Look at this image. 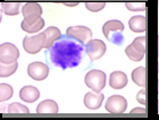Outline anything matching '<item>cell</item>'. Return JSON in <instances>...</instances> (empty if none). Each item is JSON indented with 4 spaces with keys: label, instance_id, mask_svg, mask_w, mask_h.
<instances>
[{
    "label": "cell",
    "instance_id": "e0dca14e",
    "mask_svg": "<svg viewBox=\"0 0 159 120\" xmlns=\"http://www.w3.org/2000/svg\"><path fill=\"white\" fill-rule=\"evenodd\" d=\"M131 79L136 83L137 85L146 88V82H147V70L143 66L137 67L131 73Z\"/></svg>",
    "mask_w": 159,
    "mask_h": 120
},
{
    "label": "cell",
    "instance_id": "8fae6325",
    "mask_svg": "<svg viewBox=\"0 0 159 120\" xmlns=\"http://www.w3.org/2000/svg\"><path fill=\"white\" fill-rule=\"evenodd\" d=\"M103 100H104V95L102 92H88L84 95V104L88 109L91 110H97L101 107Z\"/></svg>",
    "mask_w": 159,
    "mask_h": 120
},
{
    "label": "cell",
    "instance_id": "8992f818",
    "mask_svg": "<svg viewBox=\"0 0 159 120\" xmlns=\"http://www.w3.org/2000/svg\"><path fill=\"white\" fill-rule=\"evenodd\" d=\"M128 107V102L122 95H111L105 101V110L110 113H123Z\"/></svg>",
    "mask_w": 159,
    "mask_h": 120
},
{
    "label": "cell",
    "instance_id": "ba28073f",
    "mask_svg": "<svg viewBox=\"0 0 159 120\" xmlns=\"http://www.w3.org/2000/svg\"><path fill=\"white\" fill-rule=\"evenodd\" d=\"M28 75L35 81H43L48 76L49 67L42 62H33L28 65Z\"/></svg>",
    "mask_w": 159,
    "mask_h": 120
},
{
    "label": "cell",
    "instance_id": "30bf717a",
    "mask_svg": "<svg viewBox=\"0 0 159 120\" xmlns=\"http://www.w3.org/2000/svg\"><path fill=\"white\" fill-rule=\"evenodd\" d=\"M45 25V20L42 17L25 18L21 23V29L26 33H37L43 28Z\"/></svg>",
    "mask_w": 159,
    "mask_h": 120
},
{
    "label": "cell",
    "instance_id": "f1b7e54d",
    "mask_svg": "<svg viewBox=\"0 0 159 120\" xmlns=\"http://www.w3.org/2000/svg\"><path fill=\"white\" fill-rule=\"evenodd\" d=\"M65 6H67V7H74V6H76V3H65Z\"/></svg>",
    "mask_w": 159,
    "mask_h": 120
},
{
    "label": "cell",
    "instance_id": "d6986e66",
    "mask_svg": "<svg viewBox=\"0 0 159 120\" xmlns=\"http://www.w3.org/2000/svg\"><path fill=\"white\" fill-rule=\"evenodd\" d=\"M1 9L3 14L8 16H16L20 12V3L19 2H2Z\"/></svg>",
    "mask_w": 159,
    "mask_h": 120
},
{
    "label": "cell",
    "instance_id": "7c38bea8",
    "mask_svg": "<svg viewBox=\"0 0 159 120\" xmlns=\"http://www.w3.org/2000/svg\"><path fill=\"white\" fill-rule=\"evenodd\" d=\"M109 83H110L111 88L114 89V90H121V89H123L127 85L128 77H127V75H125L123 72L114 71L111 73Z\"/></svg>",
    "mask_w": 159,
    "mask_h": 120
},
{
    "label": "cell",
    "instance_id": "d4e9b609",
    "mask_svg": "<svg viewBox=\"0 0 159 120\" xmlns=\"http://www.w3.org/2000/svg\"><path fill=\"white\" fill-rule=\"evenodd\" d=\"M85 7L88 10L92 12H98L100 10H102L103 8L105 7V3L104 2H86L85 3Z\"/></svg>",
    "mask_w": 159,
    "mask_h": 120
},
{
    "label": "cell",
    "instance_id": "7402d4cb",
    "mask_svg": "<svg viewBox=\"0 0 159 120\" xmlns=\"http://www.w3.org/2000/svg\"><path fill=\"white\" fill-rule=\"evenodd\" d=\"M12 93H14V90L9 84H6V83L0 84V99L2 102L9 100L12 97Z\"/></svg>",
    "mask_w": 159,
    "mask_h": 120
},
{
    "label": "cell",
    "instance_id": "6da1fadb",
    "mask_svg": "<svg viewBox=\"0 0 159 120\" xmlns=\"http://www.w3.org/2000/svg\"><path fill=\"white\" fill-rule=\"evenodd\" d=\"M84 49V43L68 35H62L49 48H47L46 57L55 67L62 70L72 69L79 66L82 62Z\"/></svg>",
    "mask_w": 159,
    "mask_h": 120
},
{
    "label": "cell",
    "instance_id": "83f0119b",
    "mask_svg": "<svg viewBox=\"0 0 159 120\" xmlns=\"http://www.w3.org/2000/svg\"><path fill=\"white\" fill-rule=\"evenodd\" d=\"M130 113H139V114H147V110H146V108H134L132 109L130 111Z\"/></svg>",
    "mask_w": 159,
    "mask_h": 120
},
{
    "label": "cell",
    "instance_id": "7a4b0ae2",
    "mask_svg": "<svg viewBox=\"0 0 159 120\" xmlns=\"http://www.w3.org/2000/svg\"><path fill=\"white\" fill-rule=\"evenodd\" d=\"M123 29H125L123 23H121L120 20L112 19L107 21L103 25L102 32L103 35L105 36V38L110 43L114 44V45H122L123 42H125Z\"/></svg>",
    "mask_w": 159,
    "mask_h": 120
},
{
    "label": "cell",
    "instance_id": "5bb4252c",
    "mask_svg": "<svg viewBox=\"0 0 159 120\" xmlns=\"http://www.w3.org/2000/svg\"><path fill=\"white\" fill-rule=\"evenodd\" d=\"M21 12L24 15V18H31V17H42L43 9L39 3L37 2H28L25 3L21 8Z\"/></svg>",
    "mask_w": 159,
    "mask_h": 120
},
{
    "label": "cell",
    "instance_id": "d6a6232c",
    "mask_svg": "<svg viewBox=\"0 0 159 120\" xmlns=\"http://www.w3.org/2000/svg\"><path fill=\"white\" fill-rule=\"evenodd\" d=\"M158 72H159V64H158Z\"/></svg>",
    "mask_w": 159,
    "mask_h": 120
},
{
    "label": "cell",
    "instance_id": "9a60e30c",
    "mask_svg": "<svg viewBox=\"0 0 159 120\" xmlns=\"http://www.w3.org/2000/svg\"><path fill=\"white\" fill-rule=\"evenodd\" d=\"M129 28L134 33H143L147 29V20L145 16H134L129 19Z\"/></svg>",
    "mask_w": 159,
    "mask_h": 120
},
{
    "label": "cell",
    "instance_id": "277c9868",
    "mask_svg": "<svg viewBox=\"0 0 159 120\" xmlns=\"http://www.w3.org/2000/svg\"><path fill=\"white\" fill-rule=\"evenodd\" d=\"M46 37L44 33L36 36H26L23 40V47L28 54H37L42 48H45Z\"/></svg>",
    "mask_w": 159,
    "mask_h": 120
},
{
    "label": "cell",
    "instance_id": "484cf974",
    "mask_svg": "<svg viewBox=\"0 0 159 120\" xmlns=\"http://www.w3.org/2000/svg\"><path fill=\"white\" fill-rule=\"evenodd\" d=\"M125 7L131 10V12H141V10H146V3L143 2H132V3H127Z\"/></svg>",
    "mask_w": 159,
    "mask_h": 120
},
{
    "label": "cell",
    "instance_id": "603a6c76",
    "mask_svg": "<svg viewBox=\"0 0 159 120\" xmlns=\"http://www.w3.org/2000/svg\"><path fill=\"white\" fill-rule=\"evenodd\" d=\"M8 112L9 113H28L29 110L27 107L21 104V103L15 102L11 103V104H9Z\"/></svg>",
    "mask_w": 159,
    "mask_h": 120
},
{
    "label": "cell",
    "instance_id": "ffe728a7",
    "mask_svg": "<svg viewBox=\"0 0 159 120\" xmlns=\"http://www.w3.org/2000/svg\"><path fill=\"white\" fill-rule=\"evenodd\" d=\"M18 69V63L14 62V63H1L0 65V75L1 77H8L12 75Z\"/></svg>",
    "mask_w": 159,
    "mask_h": 120
},
{
    "label": "cell",
    "instance_id": "3957f363",
    "mask_svg": "<svg viewBox=\"0 0 159 120\" xmlns=\"http://www.w3.org/2000/svg\"><path fill=\"white\" fill-rule=\"evenodd\" d=\"M84 82H85L86 86L91 89L92 91H102L103 88L105 86V83H107V75L104 72L100 71V70H92L86 73L85 77H84Z\"/></svg>",
    "mask_w": 159,
    "mask_h": 120
},
{
    "label": "cell",
    "instance_id": "44dd1931",
    "mask_svg": "<svg viewBox=\"0 0 159 120\" xmlns=\"http://www.w3.org/2000/svg\"><path fill=\"white\" fill-rule=\"evenodd\" d=\"M125 54H127V56H128L132 62H139V61H141L142 58L145 57V53H142L139 49H137L132 44H130V45L125 48Z\"/></svg>",
    "mask_w": 159,
    "mask_h": 120
},
{
    "label": "cell",
    "instance_id": "1f68e13d",
    "mask_svg": "<svg viewBox=\"0 0 159 120\" xmlns=\"http://www.w3.org/2000/svg\"><path fill=\"white\" fill-rule=\"evenodd\" d=\"M158 111H159V103H158Z\"/></svg>",
    "mask_w": 159,
    "mask_h": 120
},
{
    "label": "cell",
    "instance_id": "cb8c5ba5",
    "mask_svg": "<svg viewBox=\"0 0 159 120\" xmlns=\"http://www.w3.org/2000/svg\"><path fill=\"white\" fill-rule=\"evenodd\" d=\"M146 42H147L146 36H139V37L134 38V40L131 44H132L137 49H139L140 52H142V53L146 54Z\"/></svg>",
    "mask_w": 159,
    "mask_h": 120
},
{
    "label": "cell",
    "instance_id": "4316f807",
    "mask_svg": "<svg viewBox=\"0 0 159 120\" xmlns=\"http://www.w3.org/2000/svg\"><path fill=\"white\" fill-rule=\"evenodd\" d=\"M137 101L139 103H141L142 106H146V104H147V92H146L145 88L142 89V90H140V91L137 93Z\"/></svg>",
    "mask_w": 159,
    "mask_h": 120
},
{
    "label": "cell",
    "instance_id": "ac0fdd59",
    "mask_svg": "<svg viewBox=\"0 0 159 120\" xmlns=\"http://www.w3.org/2000/svg\"><path fill=\"white\" fill-rule=\"evenodd\" d=\"M37 113H57L58 106L54 100H44L37 106Z\"/></svg>",
    "mask_w": 159,
    "mask_h": 120
},
{
    "label": "cell",
    "instance_id": "9c48e42d",
    "mask_svg": "<svg viewBox=\"0 0 159 120\" xmlns=\"http://www.w3.org/2000/svg\"><path fill=\"white\" fill-rule=\"evenodd\" d=\"M66 35L76 38L82 43H88L92 37V30L85 26H72L66 29Z\"/></svg>",
    "mask_w": 159,
    "mask_h": 120
},
{
    "label": "cell",
    "instance_id": "5b68a950",
    "mask_svg": "<svg viewBox=\"0 0 159 120\" xmlns=\"http://www.w3.org/2000/svg\"><path fill=\"white\" fill-rule=\"evenodd\" d=\"M85 52L91 61L99 60L107 52V46L101 39H90L85 44Z\"/></svg>",
    "mask_w": 159,
    "mask_h": 120
},
{
    "label": "cell",
    "instance_id": "2e32d148",
    "mask_svg": "<svg viewBox=\"0 0 159 120\" xmlns=\"http://www.w3.org/2000/svg\"><path fill=\"white\" fill-rule=\"evenodd\" d=\"M43 33L46 37L45 48H49V47H51V46L53 45V44H54L55 42L61 37V36H62L60 29L56 28V27H54V26L48 27V28L45 29Z\"/></svg>",
    "mask_w": 159,
    "mask_h": 120
},
{
    "label": "cell",
    "instance_id": "52a82bcc",
    "mask_svg": "<svg viewBox=\"0 0 159 120\" xmlns=\"http://www.w3.org/2000/svg\"><path fill=\"white\" fill-rule=\"evenodd\" d=\"M19 57V49L11 43H3L0 47V61L1 63H14Z\"/></svg>",
    "mask_w": 159,
    "mask_h": 120
},
{
    "label": "cell",
    "instance_id": "f546056e",
    "mask_svg": "<svg viewBox=\"0 0 159 120\" xmlns=\"http://www.w3.org/2000/svg\"><path fill=\"white\" fill-rule=\"evenodd\" d=\"M158 54H159V37H158Z\"/></svg>",
    "mask_w": 159,
    "mask_h": 120
},
{
    "label": "cell",
    "instance_id": "4fadbf2b",
    "mask_svg": "<svg viewBox=\"0 0 159 120\" xmlns=\"http://www.w3.org/2000/svg\"><path fill=\"white\" fill-rule=\"evenodd\" d=\"M19 97L25 102H35L39 98V91L38 89L33 85H26L21 88V90L19 91Z\"/></svg>",
    "mask_w": 159,
    "mask_h": 120
},
{
    "label": "cell",
    "instance_id": "4dcf8cb0",
    "mask_svg": "<svg viewBox=\"0 0 159 120\" xmlns=\"http://www.w3.org/2000/svg\"><path fill=\"white\" fill-rule=\"evenodd\" d=\"M158 92H159V81H158Z\"/></svg>",
    "mask_w": 159,
    "mask_h": 120
}]
</instances>
